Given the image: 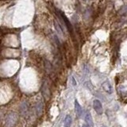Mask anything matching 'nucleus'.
Segmentation results:
<instances>
[{"mask_svg":"<svg viewBox=\"0 0 127 127\" xmlns=\"http://www.w3.org/2000/svg\"><path fill=\"white\" fill-rule=\"evenodd\" d=\"M17 122V114L15 113H10L6 117V126L8 127H12Z\"/></svg>","mask_w":127,"mask_h":127,"instance_id":"obj_1","label":"nucleus"},{"mask_svg":"<svg viewBox=\"0 0 127 127\" xmlns=\"http://www.w3.org/2000/svg\"><path fill=\"white\" fill-rule=\"evenodd\" d=\"M93 107H94V109H95V110L98 114H103V106H102V103H101V102L99 100H98V99L94 100Z\"/></svg>","mask_w":127,"mask_h":127,"instance_id":"obj_2","label":"nucleus"},{"mask_svg":"<svg viewBox=\"0 0 127 127\" xmlns=\"http://www.w3.org/2000/svg\"><path fill=\"white\" fill-rule=\"evenodd\" d=\"M75 110H76V115L78 116L79 117H81L82 115V112H83V110H82V107L79 104L78 101H75Z\"/></svg>","mask_w":127,"mask_h":127,"instance_id":"obj_3","label":"nucleus"},{"mask_svg":"<svg viewBox=\"0 0 127 127\" xmlns=\"http://www.w3.org/2000/svg\"><path fill=\"white\" fill-rule=\"evenodd\" d=\"M54 27H55V29L56 30V33H57V34L59 35V36L63 37V36H64L63 30H62V29H61V27L60 26V24L57 22V21H54Z\"/></svg>","mask_w":127,"mask_h":127,"instance_id":"obj_4","label":"nucleus"},{"mask_svg":"<svg viewBox=\"0 0 127 127\" xmlns=\"http://www.w3.org/2000/svg\"><path fill=\"white\" fill-rule=\"evenodd\" d=\"M103 89L107 91V92H108V93H112V91H113V89H112V87H111V85L110 84V83L108 81H106V82H104L103 83Z\"/></svg>","mask_w":127,"mask_h":127,"instance_id":"obj_5","label":"nucleus"},{"mask_svg":"<svg viewBox=\"0 0 127 127\" xmlns=\"http://www.w3.org/2000/svg\"><path fill=\"white\" fill-rule=\"evenodd\" d=\"M85 121L89 126H93V120H92V117H91V114L90 112L87 113L86 117H85Z\"/></svg>","mask_w":127,"mask_h":127,"instance_id":"obj_6","label":"nucleus"},{"mask_svg":"<svg viewBox=\"0 0 127 127\" xmlns=\"http://www.w3.org/2000/svg\"><path fill=\"white\" fill-rule=\"evenodd\" d=\"M72 117L70 115H67L64 119V127H70L72 125Z\"/></svg>","mask_w":127,"mask_h":127,"instance_id":"obj_7","label":"nucleus"},{"mask_svg":"<svg viewBox=\"0 0 127 127\" xmlns=\"http://www.w3.org/2000/svg\"><path fill=\"white\" fill-rule=\"evenodd\" d=\"M61 17L63 18V20H64V22L65 25H66V26L68 27V29L70 31H72V25H71V24H70L69 21L68 20L67 18L65 17V16L64 15H62V14H61Z\"/></svg>","mask_w":127,"mask_h":127,"instance_id":"obj_8","label":"nucleus"},{"mask_svg":"<svg viewBox=\"0 0 127 127\" xmlns=\"http://www.w3.org/2000/svg\"><path fill=\"white\" fill-rule=\"evenodd\" d=\"M83 127H90V126H89L88 124H85V125H83Z\"/></svg>","mask_w":127,"mask_h":127,"instance_id":"obj_9","label":"nucleus"},{"mask_svg":"<svg viewBox=\"0 0 127 127\" xmlns=\"http://www.w3.org/2000/svg\"><path fill=\"white\" fill-rule=\"evenodd\" d=\"M103 127H105V126H103Z\"/></svg>","mask_w":127,"mask_h":127,"instance_id":"obj_10","label":"nucleus"}]
</instances>
